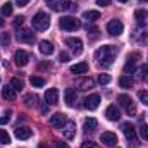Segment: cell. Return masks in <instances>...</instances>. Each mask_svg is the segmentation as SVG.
<instances>
[{
	"instance_id": "f907efd6",
	"label": "cell",
	"mask_w": 148,
	"mask_h": 148,
	"mask_svg": "<svg viewBox=\"0 0 148 148\" xmlns=\"http://www.w3.org/2000/svg\"><path fill=\"white\" fill-rule=\"evenodd\" d=\"M47 2H52V0H47Z\"/></svg>"
},
{
	"instance_id": "ac0fdd59",
	"label": "cell",
	"mask_w": 148,
	"mask_h": 148,
	"mask_svg": "<svg viewBox=\"0 0 148 148\" xmlns=\"http://www.w3.org/2000/svg\"><path fill=\"white\" fill-rule=\"evenodd\" d=\"M38 48H40V52H41L43 55H52V53H53V45H52V41L41 40V41L38 43Z\"/></svg>"
},
{
	"instance_id": "816d5d0a",
	"label": "cell",
	"mask_w": 148,
	"mask_h": 148,
	"mask_svg": "<svg viewBox=\"0 0 148 148\" xmlns=\"http://www.w3.org/2000/svg\"><path fill=\"white\" fill-rule=\"evenodd\" d=\"M147 2H148V0H147Z\"/></svg>"
},
{
	"instance_id": "9a60e30c",
	"label": "cell",
	"mask_w": 148,
	"mask_h": 148,
	"mask_svg": "<svg viewBox=\"0 0 148 148\" xmlns=\"http://www.w3.org/2000/svg\"><path fill=\"white\" fill-rule=\"evenodd\" d=\"M45 102H47L48 105H55V103L59 102V91H57V88L47 90V93H45Z\"/></svg>"
},
{
	"instance_id": "ba28073f",
	"label": "cell",
	"mask_w": 148,
	"mask_h": 148,
	"mask_svg": "<svg viewBox=\"0 0 148 148\" xmlns=\"http://www.w3.org/2000/svg\"><path fill=\"white\" fill-rule=\"evenodd\" d=\"M66 45L74 52V55H79L83 52V41L79 38H67L66 40Z\"/></svg>"
},
{
	"instance_id": "d4e9b609",
	"label": "cell",
	"mask_w": 148,
	"mask_h": 148,
	"mask_svg": "<svg viewBox=\"0 0 148 148\" xmlns=\"http://www.w3.org/2000/svg\"><path fill=\"white\" fill-rule=\"evenodd\" d=\"M71 73H73V74H84V73H88V64H86V62H77V64H74L73 67H71Z\"/></svg>"
},
{
	"instance_id": "7a4b0ae2",
	"label": "cell",
	"mask_w": 148,
	"mask_h": 148,
	"mask_svg": "<svg viewBox=\"0 0 148 148\" xmlns=\"http://www.w3.org/2000/svg\"><path fill=\"white\" fill-rule=\"evenodd\" d=\"M50 26V16L47 12H36L33 17V28L38 31H47Z\"/></svg>"
},
{
	"instance_id": "3957f363",
	"label": "cell",
	"mask_w": 148,
	"mask_h": 148,
	"mask_svg": "<svg viewBox=\"0 0 148 148\" xmlns=\"http://www.w3.org/2000/svg\"><path fill=\"white\" fill-rule=\"evenodd\" d=\"M59 26H60V29L74 31V29H79L81 28V23H79V19H76L73 16H66V17H60L59 19Z\"/></svg>"
},
{
	"instance_id": "9c48e42d",
	"label": "cell",
	"mask_w": 148,
	"mask_h": 148,
	"mask_svg": "<svg viewBox=\"0 0 148 148\" xmlns=\"http://www.w3.org/2000/svg\"><path fill=\"white\" fill-rule=\"evenodd\" d=\"M14 62H16V66L24 67V66L29 62V55H28V52H24V50H17V52L14 53Z\"/></svg>"
},
{
	"instance_id": "4316f807",
	"label": "cell",
	"mask_w": 148,
	"mask_h": 148,
	"mask_svg": "<svg viewBox=\"0 0 148 148\" xmlns=\"http://www.w3.org/2000/svg\"><path fill=\"white\" fill-rule=\"evenodd\" d=\"M133 84H134V81H133L129 76H121V77H119V86H121V88H131Z\"/></svg>"
},
{
	"instance_id": "681fc988",
	"label": "cell",
	"mask_w": 148,
	"mask_h": 148,
	"mask_svg": "<svg viewBox=\"0 0 148 148\" xmlns=\"http://www.w3.org/2000/svg\"><path fill=\"white\" fill-rule=\"evenodd\" d=\"M119 2H122V3H126V2H127V0H119Z\"/></svg>"
},
{
	"instance_id": "2e32d148",
	"label": "cell",
	"mask_w": 148,
	"mask_h": 148,
	"mask_svg": "<svg viewBox=\"0 0 148 148\" xmlns=\"http://www.w3.org/2000/svg\"><path fill=\"white\" fill-rule=\"evenodd\" d=\"M74 5L71 0H60L59 3H52V10H60V12H66V10H71Z\"/></svg>"
},
{
	"instance_id": "e0dca14e",
	"label": "cell",
	"mask_w": 148,
	"mask_h": 148,
	"mask_svg": "<svg viewBox=\"0 0 148 148\" xmlns=\"http://www.w3.org/2000/svg\"><path fill=\"white\" fill-rule=\"evenodd\" d=\"M105 115H107V119L112 121V122H115V121L121 119V112H119V109H117L115 105H109L107 110H105Z\"/></svg>"
},
{
	"instance_id": "8992f818",
	"label": "cell",
	"mask_w": 148,
	"mask_h": 148,
	"mask_svg": "<svg viewBox=\"0 0 148 148\" xmlns=\"http://www.w3.org/2000/svg\"><path fill=\"white\" fill-rule=\"evenodd\" d=\"M122 29H124V26H122V23L119 19H112V21H109V24H107V31H109V35H112V36H119L122 33Z\"/></svg>"
},
{
	"instance_id": "4dcf8cb0",
	"label": "cell",
	"mask_w": 148,
	"mask_h": 148,
	"mask_svg": "<svg viewBox=\"0 0 148 148\" xmlns=\"http://www.w3.org/2000/svg\"><path fill=\"white\" fill-rule=\"evenodd\" d=\"M0 143L2 145H9L10 143V136H9V133L5 129H0Z\"/></svg>"
},
{
	"instance_id": "7402d4cb",
	"label": "cell",
	"mask_w": 148,
	"mask_h": 148,
	"mask_svg": "<svg viewBox=\"0 0 148 148\" xmlns=\"http://www.w3.org/2000/svg\"><path fill=\"white\" fill-rule=\"evenodd\" d=\"M134 19H136V23H138V24H147L148 10H145V9H138V10L134 12Z\"/></svg>"
},
{
	"instance_id": "8fae6325",
	"label": "cell",
	"mask_w": 148,
	"mask_h": 148,
	"mask_svg": "<svg viewBox=\"0 0 148 148\" xmlns=\"http://www.w3.org/2000/svg\"><path fill=\"white\" fill-rule=\"evenodd\" d=\"M16 36H17V41H23V43H33L35 41V33H31L29 29H19Z\"/></svg>"
},
{
	"instance_id": "7bdbcfd3",
	"label": "cell",
	"mask_w": 148,
	"mask_h": 148,
	"mask_svg": "<svg viewBox=\"0 0 148 148\" xmlns=\"http://www.w3.org/2000/svg\"><path fill=\"white\" fill-rule=\"evenodd\" d=\"M109 3H110V0H97V5H102V7H105Z\"/></svg>"
},
{
	"instance_id": "277c9868",
	"label": "cell",
	"mask_w": 148,
	"mask_h": 148,
	"mask_svg": "<svg viewBox=\"0 0 148 148\" xmlns=\"http://www.w3.org/2000/svg\"><path fill=\"white\" fill-rule=\"evenodd\" d=\"M117 102H119V105L127 112L129 115H134L136 107H134V102H133V98H131L129 95H119V97H117Z\"/></svg>"
},
{
	"instance_id": "836d02e7",
	"label": "cell",
	"mask_w": 148,
	"mask_h": 148,
	"mask_svg": "<svg viewBox=\"0 0 148 148\" xmlns=\"http://www.w3.org/2000/svg\"><path fill=\"white\" fill-rule=\"evenodd\" d=\"M10 115H12V112H10V110L3 112V114H2V117H0V126H3V124H7V122L10 121Z\"/></svg>"
},
{
	"instance_id": "d6a6232c",
	"label": "cell",
	"mask_w": 148,
	"mask_h": 148,
	"mask_svg": "<svg viewBox=\"0 0 148 148\" xmlns=\"http://www.w3.org/2000/svg\"><path fill=\"white\" fill-rule=\"evenodd\" d=\"M9 43H10L9 33H2V35H0V45H2V47H9Z\"/></svg>"
},
{
	"instance_id": "603a6c76",
	"label": "cell",
	"mask_w": 148,
	"mask_h": 148,
	"mask_svg": "<svg viewBox=\"0 0 148 148\" xmlns=\"http://www.w3.org/2000/svg\"><path fill=\"white\" fill-rule=\"evenodd\" d=\"M97 126H98V121H97V119H93V117H90V119H86V121H84L83 129H84V133H93V131L97 129Z\"/></svg>"
},
{
	"instance_id": "44dd1931",
	"label": "cell",
	"mask_w": 148,
	"mask_h": 148,
	"mask_svg": "<svg viewBox=\"0 0 148 148\" xmlns=\"http://www.w3.org/2000/svg\"><path fill=\"white\" fill-rule=\"evenodd\" d=\"M64 98H66V103H67L69 107H73L74 102H76V98H77L76 90H74V88H67V90H66V93H64Z\"/></svg>"
},
{
	"instance_id": "74e56055",
	"label": "cell",
	"mask_w": 148,
	"mask_h": 148,
	"mask_svg": "<svg viewBox=\"0 0 148 148\" xmlns=\"http://www.w3.org/2000/svg\"><path fill=\"white\" fill-rule=\"evenodd\" d=\"M140 136H141L143 140H147V141H148V126H147V124H143V126H141V129H140Z\"/></svg>"
},
{
	"instance_id": "60d3db41",
	"label": "cell",
	"mask_w": 148,
	"mask_h": 148,
	"mask_svg": "<svg viewBox=\"0 0 148 148\" xmlns=\"http://www.w3.org/2000/svg\"><path fill=\"white\" fill-rule=\"evenodd\" d=\"M59 60H60V62H69V55H67L66 52H60V55H59Z\"/></svg>"
},
{
	"instance_id": "83f0119b",
	"label": "cell",
	"mask_w": 148,
	"mask_h": 148,
	"mask_svg": "<svg viewBox=\"0 0 148 148\" xmlns=\"http://www.w3.org/2000/svg\"><path fill=\"white\" fill-rule=\"evenodd\" d=\"M31 84L35 86V88H41V86H45V79L43 77H40V76H31Z\"/></svg>"
},
{
	"instance_id": "f35d334b",
	"label": "cell",
	"mask_w": 148,
	"mask_h": 148,
	"mask_svg": "<svg viewBox=\"0 0 148 148\" xmlns=\"http://www.w3.org/2000/svg\"><path fill=\"white\" fill-rule=\"evenodd\" d=\"M23 23H24V17H23V16H17V17L14 19V28H19Z\"/></svg>"
},
{
	"instance_id": "7dc6e473",
	"label": "cell",
	"mask_w": 148,
	"mask_h": 148,
	"mask_svg": "<svg viewBox=\"0 0 148 148\" xmlns=\"http://www.w3.org/2000/svg\"><path fill=\"white\" fill-rule=\"evenodd\" d=\"M38 148H47V145H45V143H40V145H38Z\"/></svg>"
},
{
	"instance_id": "d6986e66",
	"label": "cell",
	"mask_w": 148,
	"mask_h": 148,
	"mask_svg": "<svg viewBox=\"0 0 148 148\" xmlns=\"http://www.w3.org/2000/svg\"><path fill=\"white\" fill-rule=\"evenodd\" d=\"M76 86H77L79 90L86 91V90H91V88L95 86V81H93L91 77H83V79H79V81L76 83Z\"/></svg>"
},
{
	"instance_id": "ee69618b",
	"label": "cell",
	"mask_w": 148,
	"mask_h": 148,
	"mask_svg": "<svg viewBox=\"0 0 148 148\" xmlns=\"http://www.w3.org/2000/svg\"><path fill=\"white\" fill-rule=\"evenodd\" d=\"M16 2H17V5H19V7H24V5H28V2H29V0H16Z\"/></svg>"
},
{
	"instance_id": "f6af8a7d",
	"label": "cell",
	"mask_w": 148,
	"mask_h": 148,
	"mask_svg": "<svg viewBox=\"0 0 148 148\" xmlns=\"http://www.w3.org/2000/svg\"><path fill=\"white\" fill-rule=\"evenodd\" d=\"M55 147H57V148H69L67 145H66V143H64V141H59V143H57Z\"/></svg>"
},
{
	"instance_id": "7c38bea8",
	"label": "cell",
	"mask_w": 148,
	"mask_h": 148,
	"mask_svg": "<svg viewBox=\"0 0 148 148\" xmlns=\"http://www.w3.org/2000/svg\"><path fill=\"white\" fill-rule=\"evenodd\" d=\"M62 133H64V138L66 140H73L74 136H76V124H74V121H67L64 124Z\"/></svg>"
},
{
	"instance_id": "52a82bcc",
	"label": "cell",
	"mask_w": 148,
	"mask_h": 148,
	"mask_svg": "<svg viewBox=\"0 0 148 148\" xmlns=\"http://www.w3.org/2000/svg\"><path fill=\"white\" fill-rule=\"evenodd\" d=\"M66 122H67V119H66V114H62V112H57V114H53L50 117V124L53 127H57V129H62Z\"/></svg>"
},
{
	"instance_id": "f546056e",
	"label": "cell",
	"mask_w": 148,
	"mask_h": 148,
	"mask_svg": "<svg viewBox=\"0 0 148 148\" xmlns=\"http://www.w3.org/2000/svg\"><path fill=\"white\" fill-rule=\"evenodd\" d=\"M36 100H38V97L36 95H33V93L24 97V103H26V107H33V105L36 103Z\"/></svg>"
},
{
	"instance_id": "cb8c5ba5",
	"label": "cell",
	"mask_w": 148,
	"mask_h": 148,
	"mask_svg": "<svg viewBox=\"0 0 148 148\" xmlns=\"http://www.w3.org/2000/svg\"><path fill=\"white\" fill-rule=\"evenodd\" d=\"M2 97L5 100H16V90L9 84V86H3L2 88Z\"/></svg>"
},
{
	"instance_id": "8d00e7d4",
	"label": "cell",
	"mask_w": 148,
	"mask_h": 148,
	"mask_svg": "<svg viewBox=\"0 0 148 148\" xmlns=\"http://www.w3.org/2000/svg\"><path fill=\"white\" fill-rule=\"evenodd\" d=\"M138 98L145 103V105H148V91H145V90H141V91H138Z\"/></svg>"
},
{
	"instance_id": "b9f144b4",
	"label": "cell",
	"mask_w": 148,
	"mask_h": 148,
	"mask_svg": "<svg viewBox=\"0 0 148 148\" xmlns=\"http://www.w3.org/2000/svg\"><path fill=\"white\" fill-rule=\"evenodd\" d=\"M81 148H95V143L93 141H83Z\"/></svg>"
},
{
	"instance_id": "d590c367",
	"label": "cell",
	"mask_w": 148,
	"mask_h": 148,
	"mask_svg": "<svg viewBox=\"0 0 148 148\" xmlns=\"http://www.w3.org/2000/svg\"><path fill=\"white\" fill-rule=\"evenodd\" d=\"M138 76H140L141 79H147L148 77V66H141V67L138 69Z\"/></svg>"
},
{
	"instance_id": "bcb514c9",
	"label": "cell",
	"mask_w": 148,
	"mask_h": 148,
	"mask_svg": "<svg viewBox=\"0 0 148 148\" xmlns=\"http://www.w3.org/2000/svg\"><path fill=\"white\" fill-rule=\"evenodd\" d=\"M41 114H48V105H41Z\"/></svg>"
},
{
	"instance_id": "ab89813d",
	"label": "cell",
	"mask_w": 148,
	"mask_h": 148,
	"mask_svg": "<svg viewBox=\"0 0 148 148\" xmlns=\"http://www.w3.org/2000/svg\"><path fill=\"white\" fill-rule=\"evenodd\" d=\"M86 31H88V33H91L93 36H97V33H98V28H97V26H86Z\"/></svg>"
},
{
	"instance_id": "4fadbf2b",
	"label": "cell",
	"mask_w": 148,
	"mask_h": 148,
	"mask_svg": "<svg viewBox=\"0 0 148 148\" xmlns=\"http://www.w3.org/2000/svg\"><path fill=\"white\" fill-rule=\"evenodd\" d=\"M14 134H16V138L17 140H28V138H31L33 136V129H29L28 126H17V129L14 131Z\"/></svg>"
},
{
	"instance_id": "6da1fadb",
	"label": "cell",
	"mask_w": 148,
	"mask_h": 148,
	"mask_svg": "<svg viewBox=\"0 0 148 148\" xmlns=\"http://www.w3.org/2000/svg\"><path fill=\"white\" fill-rule=\"evenodd\" d=\"M115 55H117V48L112 45H103L95 52V59H97L98 66H102V67H110L114 64Z\"/></svg>"
},
{
	"instance_id": "30bf717a",
	"label": "cell",
	"mask_w": 148,
	"mask_h": 148,
	"mask_svg": "<svg viewBox=\"0 0 148 148\" xmlns=\"http://www.w3.org/2000/svg\"><path fill=\"white\" fill-rule=\"evenodd\" d=\"M98 105H100V95L93 93V95H90V97L84 98V109H88V110H95Z\"/></svg>"
},
{
	"instance_id": "f1b7e54d",
	"label": "cell",
	"mask_w": 148,
	"mask_h": 148,
	"mask_svg": "<svg viewBox=\"0 0 148 148\" xmlns=\"http://www.w3.org/2000/svg\"><path fill=\"white\" fill-rule=\"evenodd\" d=\"M10 86H12V88H14L16 91H21V90L24 88V83H23V81H21L19 77H14V79L10 81Z\"/></svg>"
},
{
	"instance_id": "5bb4252c",
	"label": "cell",
	"mask_w": 148,
	"mask_h": 148,
	"mask_svg": "<svg viewBox=\"0 0 148 148\" xmlns=\"http://www.w3.org/2000/svg\"><path fill=\"white\" fill-rule=\"evenodd\" d=\"M140 59V55L138 53H131L129 57H127V60H126V64H124V73L126 74H131L134 71V67H136V60Z\"/></svg>"
},
{
	"instance_id": "484cf974",
	"label": "cell",
	"mask_w": 148,
	"mask_h": 148,
	"mask_svg": "<svg viewBox=\"0 0 148 148\" xmlns=\"http://www.w3.org/2000/svg\"><path fill=\"white\" fill-rule=\"evenodd\" d=\"M83 19H86V21H97V19H100V12L98 10H86V12H83Z\"/></svg>"
},
{
	"instance_id": "ffe728a7",
	"label": "cell",
	"mask_w": 148,
	"mask_h": 148,
	"mask_svg": "<svg viewBox=\"0 0 148 148\" xmlns=\"http://www.w3.org/2000/svg\"><path fill=\"white\" fill-rule=\"evenodd\" d=\"M102 143L107 147H115L117 145V136L115 133H103L102 134Z\"/></svg>"
},
{
	"instance_id": "1f68e13d",
	"label": "cell",
	"mask_w": 148,
	"mask_h": 148,
	"mask_svg": "<svg viewBox=\"0 0 148 148\" xmlns=\"http://www.w3.org/2000/svg\"><path fill=\"white\" fill-rule=\"evenodd\" d=\"M0 12H2V16H10V14H12V3H10V2L3 3L2 9H0Z\"/></svg>"
},
{
	"instance_id": "5b68a950",
	"label": "cell",
	"mask_w": 148,
	"mask_h": 148,
	"mask_svg": "<svg viewBox=\"0 0 148 148\" xmlns=\"http://www.w3.org/2000/svg\"><path fill=\"white\" fill-rule=\"evenodd\" d=\"M122 133L126 134V138H127V141H129L131 145H136V143H138L136 129H134V126H133L131 122H124V124H122Z\"/></svg>"
},
{
	"instance_id": "e575fe53",
	"label": "cell",
	"mask_w": 148,
	"mask_h": 148,
	"mask_svg": "<svg viewBox=\"0 0 148 148\" xmlns=\"http://www.w3.org/2000/svg\"><path fill=\"white\" fill-rule=\"evenodd\" d=\"M110 76H109V74H100V76H98V83H100V84H109V83H110Z\"/></svg>"
},
{
	"instance_id": "c3c4849f",
	"label": "cell",
	"mask_w": 148,
	"mask_h": 148,
	"mask_svg": "<svg viewBox=\"0 0 148 148\" xmlns=\"http://www.w3.org/2000/svg\"><path fill=\"white\" fill-rule=\"evenodd\" d=\"M3 23H5V21H3V17L0 16V26H3Z\"/></svg>"
}]
</instances>
